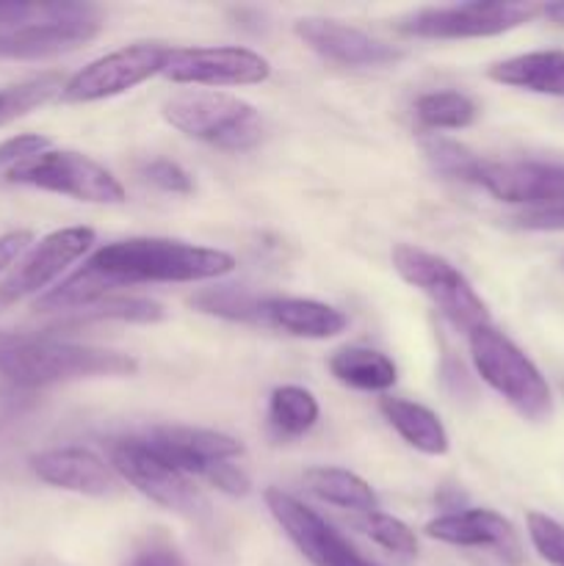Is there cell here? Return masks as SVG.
<instances>
[{
  "mask_svg": "<svg viewBox=\"0 0 564 566\" xmlns=\"http://www.w3.org/2000/svg\"><path fill=\"white\" fill-rule=\"evenodd\" d=\"M236 271V258L224 249L199 247L175 238H125L94 249L86 263L39 296V313L75 315L133 285H194L221 280Z\"/></svg>",
  "mask_w": 564,
  "mask_h": 566,
  "instance_id": "6da1fadb",
  "label": "cell"
},
{
  "mask_svg": "<svg viewBox=\"0 0 564 566\" xmlns=\"http://www.w3.org/2000/svg\"><path fill=\"white\" fill-rule=\"evenodd\" d=\"M138 370V359L111 348L81 346L53 335L0 332V376L17 387H48L81 379H119Z\"/></svg>",
  "mask_w": 564,
  "mask_h": 566,
  "instance_id": "7a4b0ae2",
  "label": "cell"
},
{
  "mask_svg": "<svg viewBox=\"0 0 564 566\" xmlns=\"http://www.w3.org/2000/svg\"><path fill=\"white\" fill-rule=\"evenodd\" d=\"M160 114L182 136L241 153L263 138V116L247 99L210 88H186L164 99Z\"/></svg>",
  "mask_w": 564,
  "mask_h": 566,
  "instance_id": "3957f363",
  "label": "cell"
},
{
  "mask_svg": "<svg viewBox=\"0 0 564 566\" xmlns=\"http://www.w3.org/2000/svg\"><path fill=\"white\" fill-rule=\"evenodd\" d=\"M144 442L182 475L208 481L224 495L243 497L252 486L249 475L236 464V459L243 457V446L236 437L194 426H155L144 434Z\"/></svg>",
  "mask_w": 564,
  "mask_h": 566,
  "instance_id": "277c9868",
  "label": "cell"
},
{
  "mask_svg": "<svg viewBox=\"0 0 564 566\" xmlns=\"http://www.w3.org/2000/svg\"><path fill=\"white\" fill-rule=\"evenodd\" d=\"M470 359L481 379L531 423H542L553 415V392L542 370L495 326L470 332Z\"/></svg>",
  "mask_w": 564,
  "mask_h": 566,
  "instance_id": "5b68a950",
  "label": "cell"
},
{
  "mask_svg": "<svg viewBox=\"0 0 564 566\" xmlns=\"http://www.w3.org/2000/svg\"><path fill=\"white\" fill-rule=\"evenodd\" d=\"M390 258L398 276L407 285L418 287L424 296H429L435 302V307L457 329H464L470 335V332L492 324L484 298L473 291L468 276L457 265L448 263L446 258H440L435 252H426L420 247H412V243H398V247H393Z\"/></svg>",
  "mask_w": 564,
  "mask_h": 566,
  "instance_id": "8992f818",
  "label": "cell"
},
{
  "mask_svg": "<svg viewBox=\"0 0 564 566\" xmlns=\"http://www.w3.org/2000/svg\"><path fill=\"white\" fill-rule=\"evenodd\" d=\"M14 186H31L39 191L61 193L88 205L125 202V186L103 164L75 149H48L36 158L3 171Z\"/></svg>",
  "mask_w": 564,
  "mask_h": 566,
  "instance_id": "52a82bcc",
  "label": "cell"
},
{
  "mask_svg": "<svg viewBox=\"0 0 564 566\" xmlns=\"http://www.w3.org/2000/svg\"><path fill=\"white\" fill-rule=\"evenodd\" d=\"M108 464L119 475L122 484H130L160 509L186 517H199L208 512V501L194 486L188 475L171 468L144 442V437H127V440L111 442Z\"/></svg>",
  "mask_w": 564,
  "mask_h": 566,
  "instance_id": "ba28073f",
  "label": "cell"
},
{
  "mask_svg": "<svg viewBox=\"0 0 564 566\" xmlns=\"http://www.w3.org/2000/svg\"><path fill=\"white\" fill-rule=\"evenodd\" d=\"M171 48L160 42H133L127 48L114 50L108 55L88 61L83 70L66 77L61 88L64 103H97V99L119 97L138 83L160 75L169 59Z\"/></svg>",
  "mask_w": 564,
  "mask_h": 566,
  "instance_id": "9c48e42d",
  "label": "cell"
},
{
  "mask_svg": "<svg viewBox=\"0 0 564 566\" xmlns=\"http://www.w3.org/2000/svg\"><path fill=\"white\" fill-rule=\"evenodd\" d=\"M540 14L534 3H453V6H429L401 22L407 36L418 39H481L501 36L512 28L525 25Z\"/></svg>",
  "mask_w": 564,
  "mask_h": 566,
  "instance_id": "30bf717a",
  "label": "cell"
},
{
  "mask_svg": "<svg viewBox=\"0 0 564 566\" xmlns=\"http://www.w3.org/2000/svg\"><path fill=\"white\" fill-rule=\"evenodd\" d=\"M94 241L97 235L92 227H64V230H53L42 241L33 243L0 282V310L28 296H36V293L44 296L72 263L92 252Z\"/></svg>",
  "mask_w": 564,
  "mask_h": 566,
  "instance_id": "8fae6325",
  "label": "cell"
},
{
  "mask_svg": "<svg viewBox=\"0 0 564 566\" xmlns=\"http://www.w3.org/2000/svg\"><path fill=\"white\" fill-rule=\"evenodd\" d=\"M160 75L182 86H254L269 81L271 61L238 44L221 48H171Z\"/></svg>",
  "mask_w": 564,
  "mask_h": 566,
  "instance_id": "7c38bea8",
  "label": "cell"
},
{
  "mask_svg": "<svg viewBox=\"0 0 564 566\" xmlns=\"http://www.w3.org/2000/svg\"><path fill=\"white\" fill-rule=\"evenodd\" d=\"M263 497L271 517L280 523L288 539L296 545V551L313 566H379L370 562V558H365L321 514H315L313 509H307L302 501L288 495V492L271 486V490H265Z\"/></svg>",
  "mask_w": 564,
  "mask_h": 566,
  "instance_id": "4fadbf2b",
  "label": "cell"
},
{
  "mask_svg": "<svg viewBox=\"0 0 564 566\" xmlns=\"http://www.w3.org/2000/svg\"><path fill=\"white\" fill-rule=\"evenodd\" d=\"M473 186L484 188L509 205H529V210L564 202V166L547 160H490L481 158Z\"/></svg>",
  "mask_w": 564,
  "mask_h": 566,
  "instance_id": "5bb4252c",
  "label": "cell"
},
{
  "mask_svg": "<svg viewBox=\"0 0 564 566\" xmlns=\"http://www.w3.org/2000/svg\"><path fill=\"white\" fill-rule=\"evenodd\" d=\"M293 31L315 55L337 66L379 70V66H390L404 59L398 48L379 42L370 33L346 25V22L324 20V17H304V20H296Z\"/></svg>",
  "mask_w": 564,
  "mask_h": 566,
  "instance_id": "9a60e30c",
  "label": "cell"
},
{
  "mask_svg": "<svg viewBox=\"0 0 564 566\" xmlns=\"http://www.w3.org/2000/svg\"><path fill=\"white\" fill-rule=\"evenodd\" d=\"M424 531L429 539L442 542V545L495 553L509 566H520L525 558L514 525L492 509H462V512L440 514L429 520Z\"/></svg>",
  "mask_w": 564,
  "mask_h": 566,
  "instance_id": "2e32d148",
  "label": "cell"
},
{
  "mask_svg": "<svg viewBox=\"0 0 564 566\" xmlns=\"http://www.w3.org/2000/svg\"><path fill=\"white\" fill-rule=\"evenodd\" d=\"M28 464H31V473L53 490L86 497H116L122 492V479L114 473V468L88 448H50V451L33 453Z\"/></svg>",
  "mask_w": 564,
  "mask_h": 566,
  "instance_id": "e0dca14e",
  "label": "cell"
},
{
  "mask_svg": "<svg viewBox=\"0 0 564 566\" xmlns=\"http://www.w3.org/2000/svg\"><path fill=\"white\" fill-rule=\"evenodd\" d=\"M97 14L59 17V20H39L28 25L11 28L0 33V59L9 61H36L53 55L72 53L92 39L100 36Z\"/></svg>",
  "mask_w": 564,
  "mask_h": 566,
  "instance_id": "ac0fdd59",
  "label": "cell"
},
{
  "mask_svg": "<svg viewBox=\"0 0 564 566\" xmlns=\"http://www.w3.org/2000/svg\"><path fill=\"white\" fill-rule=\"evenodd\" d=\"M263 326L304 340H330L348 326V318L337 307L302 296H269L260 307Z\"/></svg>",
  "mask_w": 564,
  "mask_h": 566,
  "instance_id": "d6986e66",
  "label": "cell"
},
{
  "mask_svg": "<svg viewBox=\"0 0 564 566\" xmlns=\"http://www.w3.org/2000/svg\"><path fill=\"white\" fill-rule=\"evenodd\" d=\"M490 77L523 92L564 97V50H534L490 66Z\"/></svg>",
  "mask_w": 564,
  "mask_h": 566,
  "instance_id": "ffe728a7",
  "label": "cell"
},
{
  "mask_svg": "<svg viewBox=\"0 0 564 566\" xmlns=\"http://www.w3.org/2000/svg\"><path fill=\"white\" fill-rule=\"evenodd\" d=\"M379 412L385 415L387 423L396 429V434L409 448L426 453V457H446L448 448H451L440 415L431 412L424 403H415L409 398L385 396L379 401Z\"/></svg>",
  "mask_w": 564,
  "mask_h": 566,
  "instance_id": "44dd1931",
  "label": "cell"
},
{
  "mask_svg": "<svg viewBox=\"0 0 564 566\" xmlns=\"http://www.w3.org/2000/svg\"><path fill=\"white\" fill-rule=\"evenodd\" d=\"M330 374L341 385L363 392H387L398 381V368L385 352L346 346L330 357Z\"/></svg>",
  "mask_w": 564,
  "mask_h": 566,
  "instance_id": "7402d4cb",
  "label": "cell"
},
{
  "mask_svg": "<svg viewBox=\"0 0 564 566\" xmlns=\"http://www.w3.org/2000/svg\"><path fill=\"white\" fill-rule=\"evenodd\" d=\"M302 481L318 501L357 514L379 512V497L365 479L343 468H310Z\"/></svg>",
  "mask_w": 564,
  "mask_h": 566,
  "instance_id": "603a6c76",
  "label": "cell"
},
{
  "mask_svg": "<svg viewBox=\"0 0 564 566\" xmlns=\"http://www.w3.org/2000/svg\"><path fill=\"white\" fill-rule=\"evenodd\" d=\"M321 407L304 387L282 385L269 398V423L280 437H302L318 423Z\"/></svg>",
  "mask_w": 564,
  "mask_h": 566,
  "instance_id": "cb8c5ba5",
  "label": "cell"
},
{
  "mask_svg": "<svg viewBox=\"0 0 564 566\" xmlns=\"http://www.w3.org/2000/svg\"><path fill=\"white\" fill-rule=\"evenodd\" d=\"M479 116V105L462 92H429L415 99V119L426 130H462L470 127Z\"/></svg>",
  "mask_w": 564,
  "mask_h": 566,
  "instance_id": "d4e9b609",
  "label": "cell"
},
{
  "mask_svg": "<svg viewBox=\"0 0 564 566\" xmlns=\"http://www.w3.org/2000/svg\"><path fill=\"white\" fill-rule=\"evenodd\" d=\"M64 83L61 72H42V75L25 77V81L0 88V127L42 108L53 97H61Z\"/></svg>",
  "mask_w": 564,
  "mask_h": 566,
  "instance_id": "484cf974",
  "label": "cell"
},
{
  "mask_svg": "<svg viewBox=\"0 0 564 566\" xmlns=\"http://www.w3.org/2000/svg\"><path fill=\"white\" fill-rule=\"evenodd\" d=\"M194 310L205 315H213V318L224 321H238V324H263L260 321V307H263V298L254 296L252 291L241 285H216V287H202V291L194 293L188 298Z\"/></svg>",
  "mask_w": 564,
  "mask_h": 566,
  "instance_id": "4316f807",
  "label": "cell"
},
{
  "mask_svg": "<svg viewBox=\"0 0 564 566\" xmlns=\"http://www.w3.org/2000/svg\"><path fill=\"white\" fill-rule=\"evenodd\" d=\"M424 155L437 175L451 177V180H459V182H473L476 169H479V160H481V155H476L473 149L453 142V138H442V136L426 138Z\"/></svg>",
  "mask_w": 564,
  "mask_h": 566,
  "instance_id": "83f0119b",
  "label": "cell"
},
{
  "mask_svg": "<svg viewBox=\"0 0 564 566\" xmlns=\"http://www.w3.org/2000/svg\"><path fill=\"white\" fill-rule=\"evenodd\" d=\"M359 528L365 531L368 539H374L376 545L385 547V551L393 553V556H401V558L418 556V536H415V531L409 528L404 520L393 517V514H385V512L363 514Z\"/></svg>",
  "mask_w": 564,
  "mask_h": 566,
  "instance_id": "f1b7e54d",
  "label": "cell"
},
{
  "mask_svg": "<svg viewBox=\"0 0 564 566\" xmlns=\"http://www.w3.org/2000/svg\"><path fill=\"white\" fill-rule=\"evenodd\" d=\"M92 6L81 3H0V33L39 20L92 14Z\"/></svg>",
  "mask_w": 564,
  "mask_h": 566,
  "instance_id": "f546056e",
  "label": "cell"
},
{
  "mask_svg": "<svg viewBox=\"0 0 564 566\" xmlns=\"http://www.w3.org/2000/svg\"><path fill=\"white\" fill-rule=\"evenodd\" d=\"M525 525L534 551L551 566H564V525L542 512L525 514Z\"/></svg>",
  "mask_w": 564,
  "mask_h": 566,
  "instance_id": "4dcf8cb0",
  "label": "cell"
},
{
  "mask_svg": "<svg viewBox=\"0 0 564 566\" xmlns=\"http://www.w3.org/2000/svg\"><path fill=\"white\" fill-rule=\"evenodd\" d=\"M142 177L149 186L160 188V191L166 193H180V197H186V193L194 191V177L188 175L180 164H175V160H147V164L142 166Z\"/></svg>",
  "mask_w": 564,
  "mask_h": 566,
  "instance_id": "1f68e13d",
  "label": "cell"
},
{
  "mask_svg": "<svg viewBox=\"0 0 564 566\" xmlns=\"http://www.w3.org/2000/svg\"><path fill=\"white\" fill-rule=\"evenodd\" d=\"M53 147L48 136H39V133H20V136H11L0 144V169H11V166H20L25 160L36 158V155L48 153Z\"/></svg>",
  "mask_w": 564,
  "mask_h": 566,
  "instance_id": "d6a6232c",
  "label": "cell"
},
{
  "mask_svg": "<svg viewBox=\"0 0 564 566\" xmlns=\"http://www.w3.org/2000/svg\"><path fill=\"white\" fill-rule=\"evenodd\" d=\"M514 224L520 230H531V232H562L564 230V202L547 205V208H536V210H525L514 219Z\"/></svg>",
  "mask_w": 564,
  "mask_h": 566,
  "instance_id": "836d02e7",
  "label": "cell"
},
{
  "mask_svg": "<svg viewBox=\"0 0 564 566\" xmlns=\"http://www.w3.org/2000/svg\"><path fill=\"white\" fill-rule=\"evenodd\" d=\"M125 566H188L182 553L166 542H149L142 551L133 553Z\"/></svg>",
  "mask_w": 564,
  "mask_h": 566,
  "instance_id": "e575fe53",
  "label": "cell"
},
{
  "mask_svg": "<svg viewBox=\"0 0 564 566\" xmlns=\"http://www.w3.org/2000/svg\"><path fill=\"white\" fill-rule=\"evenodd\" d=\"M33 247V232L31 230H14L0 235V274L11 271V265Z\"/></svg>",
  "mask_w": 564,
  "mask_h": 566,
  "instance_id": "d590c367",
  "label": "cell"
},
{
  "mask_svg": "<svg viewBox=\"0 0 564 566\" xmlns=\"http://www.w3.org/2000/svg\"><path fill=\"white\" fill-rule=\"evenodd\" d=\"M540 14H545L553 25L564 28V3H547L540 6Z\"/></svg>",
  "mask_w": 564,
  "mask_h": 566,
  "instance_id": "8d00e7d4",
  "label": "cell"
}]
</instances>
